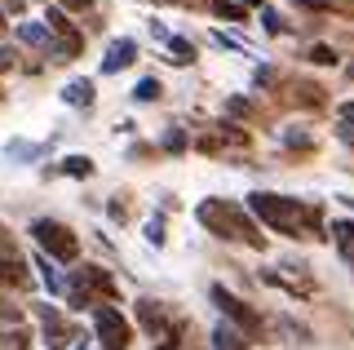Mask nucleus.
I'll return each mask as SVG.
<instances>
[{"mask_svg": "<svg viewBox=\"0 0 354 350\" xmlns=\"http://www.w3.org/2000/svg\"><path fill=\"white\" fill-rule=\"evenodd\" d=\"M248 209L279 235H324V209L319 204H301L297 195L257 191V195H248Z\"/></svg>", "mask_w": 354, "mask_h": 350, "instance_id": "obj_1", "label": "nucleus"}, {"mask_svg": "<svg viewBox=\"0 0 354 350\" xmlns=\"http://www.w3.org/2000/svg\"><path fill=\"white\" fill-rule=\"evenodd\" d=\"M195 217H199V226L213 231L217 239H243V244H252V248H266L261 231L248 222V213H243L239 204H230V200H204L195 209Z\"/></svg>", "mask_w": 354, "mask_h": 350, "instance_id": "obj_2", "label": "nucleus"}, {"mask_svg": "<svg viewBox=\"0 0 354 350\" xmlns=\"http://www.w3.org/2000/svg\"><path fill=\"white\" fill-rule=\"evenodd\" d=\"M106 302H115V279L106 275L102 266H75V279L66 284V306L71 311H88V306H106Z\"/></svg>", "mask_w": 354, "mask_h": 350, "instance_id": "obj_3", "label": "nucleus"}, {"mask_svg": "<svg viewBox=\"0 0 354 350\" xmlns=\"http://www.w3.org/2000/svg\"><path fill=\"white\" fill-rule=\"evenodd\" d=\"M31 235L40 239L44 257H53V261H75V257H80V239H75V231H66L62 222L36 217V222H31Z\"/></svg>", "mask_w": 354, "mask_h": 350, "instance_id": "obj_4", "label": "nucleus"}, {"mask_svg": "<svg viewBox=\"0 0 354 350\" xmlns=\"http://www.w3.org/2000/svg\"><path fill=\"white\" fill-rule=\"evenodd\" d=\"M44 27L53 31V53H58L62 62L80 58V49H84V31L75 27L71 18L62 14V9H49V14H44Z\"/></svg>", "mask_w": 354, "mask_h": 350, "instance_id": "obj_5", "label": "nucleus"}, {"mask_svg": "<svg viewBox=\"0 0 354 350\" xmlns=\"http://www.w3.org/2000/svg\"><path fill=\"white\" fill-rule=\"evenodd\" d=\"M93 333H97V342H102V350H129V320L120 315V306H97Z\"/></svg>", "mask_w": 354, "mask_h": 350, "instance_id": "obj_6", "label": "nucleus"}, {"mask_svg": "<svg viewBox=\"0 0 354 350\" xmlns=\"http://www.w3.org/2000/svg\"><path fill=\"white\" fill-rule=\"evenodd\" d=\"M0 284H14V288H27L31 275H27V261L18 257V244L14 235L0 226Z\"/></svg>", "mask_w": 354, "mask_h": 350, "instance_id": "obj_7", "label": "nucleus"}, {"mask_svg": "<svg viewBox=\"0 0 354 350\" xmlns=\"http://www.w3.org/2000/svg\"><path fill=\"white\" fill-rule=\"evenodd\" d=\"M213 302L221 306V315H230V324H239L243 333H257L261 328V315L252 306H243L235 293H226V284H213Z\"/></svg>", "mask_w": 354, "mask_h": 350, "instance_id": "obj_8", "label": "nucleus"}, {"mask_svg": "<svg viewBox=\"0 0 354 350\" xmlns=\"http://www.w3.org/2000/svg\"><path fill=\"white\" fill-rule=\"evenodd\" d=\"M40 324H44V346H49V350H62V346H71L75 337H80L58 311H53V306H40Z\"/></svg>", "mask_w": 354, "mask_h": 350, "instance_id": "obj_9", "label": "nucleus"}, {"mask_svg": "<svg viewBox=\"0 0 354 350\" xmlns=\"http://www.w3.org/2000/svg\"><path fill=\"white\" fill-rule=\"evenodd\" d=\"M133 58H138V45H133L129 36L111 40V49H106V58H102V75H115V71L133 67Z\"/></svg>", "mask_w": 354, "mask_h": 350, "instance_id": "obj_10", "label": "nucleus"}, {"mask_svg": "<svg viewBox=\"0 0 354 350\" xmlns=\"http://www.w3.org/2000/svg\"><path fill=\"white\" fill-rule=\"evenodd\" d=\"M138 320H142V328H147L151 337H164V333L173 328L169 320H164V306H155V302H147V297L138 302Z\"/></svg>", "mask_w": 354, "mask_h": 350, "instance_id": "obj_11", "label": "nucleus"}, {"mask_svg": "<svg viewBox=\"0 0 354 350\" xmlns=\"http://www.w3.org/2000/svg\"><path fill=\"white\" fill-rule=\"evenodd\" d=\"M243 342H248V337H243L239 324H226V320H221L213 328V350H243Z\"/></svg>", "mask_w": 354, "mask_h": 350, "instance_id": "obj_12", "label": "nucleus"}, {"mask_svg": "<svg viewBox=\"0 0 354 350\" xmlns=\"http://www.w3.org/2000/svg\"><path fill=\"white\" fill-rule=\"evenodd\" d=\"M14 36H18V40H27V45H36V49H44V53H53V31H49V27H40V23H22Z\"/></svg>", "mask_w": 354, "mask_h": 350, "instance_id": "obj_13", "label": "nucleus"}, {"mask_svg": "<svg viewBox=\"0 0 354 350\" xmlns=\"http://www.w3.org/2000/svg\"><path fill=\"white\" fill-rule=\"evenodd\" d=\"M332 239H337L341 257L354 266V222H332Z\"/></svg>", "mask_w": 354, "mask_h": 350, "instance_id": "obj_14", "label": "nucleus"}, {"mask_svg": "<svg viewBox=\"0 0 354 350\" xmlns=\"http://www.w3.org/2000/svg\"><path fill=\"white\" fill-rule=\"evenodd\" d=\"M292 102H301V107H324L328 98L319 93V84H310V80H297V84H292Z\"/></svg>", "mask_w": 354, "mask_h": 350, "instance_id": "obj_15", "label": "nucleus"}, {"mask_svg": "<svg viewBox=\"0 0 354 350\" xmlns=\"http://www.w3.org/2000/svg\"><path fill=\"white\" fill-rule=\"evenodd\" d=\"M62 98H66L71 107H88V102H93V84H88V80H71V84L62 89Z\"/></svg>", "mask_w": 354, "mask_h": 350, "instance_id": "obj_16", "label": "nucleus"}, {"mask_svg": "<svg viewBox=\"0 0 354 350\" xmlns=\"http://www.w3.org/2000/svg\"><path fill=\"white\" fill-rule=\"evenodd\" d=\"M337 120H341V125H337V138L354 147V102H341L337 107Z\"/></svg>", "mask_w": 354, "mask_h": 350, "instance_id": "obj_17", "label": "nucleus"}, {"mask_svg": "<svg viewBox=\"0 0 354 350\" xmlns=\"http://www.w3.org/2000/svg\"><path fill=\"white\" fill-rule=\"evenodd\" d=\"M36 266H40V279L49 284V293H66L62 275H58V270H53V257H36Z\"/></svg>", "mask_w": 354, "mask_h": 350, "instance_id": "obj_18", "label": "nucleus"}, {"mask_svg": "<svg viewBox=\"0 0 354 350\" xmlns=\"http://www.w3.org/2000/svg\"><path fill=\"white\" fill-rule=\"evenodd\" d=\"M160 93H164L160 75H147V80H138V89H133V98H138V102H155Z\"/></svg>", "mask_w": 354, "mask_h": 350, "instance_id": "obj_19", "label": "nucleus"}, {"mask_svg": "<svg viewBox=\"0 0 354 350\" xmlns=\"http://www.w3.org/2000/svg\"><path fill=\"white\" fill-rule=\"evenodd\" d=\"M169 58H173V62H195V45H191L186 36H173V40H169Z\"/></svg>", "mask_w": 354, "mask_h": 350, "instance_id": "obj_20", "label": "nucleus"}, {"mask_svg": "<svg viewBox=\"0 0 354 350\" xmlns=\"http://www.w3.org/2000/svg\"><path fill=\"white\" fill-rule=\"evenodd\" d=\"M310 62H319V67H332V62H337V49H332V45H315V49H310Z\"/></svg>", "mask_w": 354, "mask_h": 350, "instance_id": "obj_21", "label": "nucleus"}, {"mask_svg": "<svg viewBox=\"0 0 354 350\" xmlns=\"http://www.w3.org/2000/svg\"><path fill=\"white\" fill-rule=\"evenodd\" d=\"M164 151H173V156L186 151V133H182V129H169V133H164Z\"/></svg>", "mask_w": 354, "mask_h": 350, "instance_id": "obj_22", "label": "nucleus"}, {"mask_svg": "<svg viewBox=\"0 0 354 350\" xmlns=\"http://www.w3.org/2000/svg\"><path fill=\"white\" fill-rule=\"evenodd\" d=\"M62 169L71 173V178H88V173H93V164H88V160H80V156H71V160L62 164Z\"/></svg>", "mask_w": 354, "mask_h": 350, "instance_id": "obj_23", "label": "nucleus"}, {"mask_svg": "<svg viewBox=\"0 0 354 350\" xmlns=\"http://www.w3.org/2000/svg\"><path fill=\"white\" fill-rule=\"evenodd\" d=\"M261 23H266V31H274V36H283V31H288V23L274 14V9H261Z\"/></svg>", "mask_w": 354, "mask_h": 350, "instance_id": "obj_24", "label": "nucleus"}, {"mask_svg": "<svg viewBox=\"0 0 354 350\" xmlns=\"http://www.w3.org/2000/svg\"><path fill=\"white\" fill-rule=\"evenodd\" d=\"M177 346H182V324H173L169 333L160 337V346H155V350H177Z\"/></svg>", "mask_w": 354, "mask_h": 350, "instance_id": "obj_25", "label": "nucleus"}, {"mask_svg": "<svg viewBox=\"0 0 354 350\" xmlns=\"http://www.w3.org/2000/svg\"><path fill=\"white\" fill-rule=\"evenodd\" d=\"M226 111H230V116H252V102H248V98H230Z\"/></svg>", "mask_w": 354, "mask_h": 350, "instance_id": "obj_26", "label": "nucleus"}, {"mask_svg": "<svg viewBox=\"0 0 354 350\" xmlns=\"http://www.w3.org/2000/svg\"><path fill=\"white\" fill-rule=\"evenodd\" d=\"M147 239H151V244H164V222H160V217L147 222Z\"/></svg>", "mask_w": 354, "mask_h": 350, "instance_id": "obj_27", "label": "nucleus"}, {"mask_svg": "<svg viewBox=\"0 0 354 350\" xmlns=\"http://www.w3.org/2000/svg\"><path fill=\"white\" fill-rule=\"evenodd\" d=\"M221 18H230V23H243V9H235V5H213Z\"/></svg>", "mask_w": 354, "mask_h": 350, "instance_id": "obj_28", "label": "nucleus"}, {"mask_svg": "<svg viewBox=\"0 0 354 350\" xmlns=\"http://www.w3.org/2000/svg\"><path fill=\"white\" fill-rule=\"evenodd\" d=\"M9 67H14V49L0 45V71H9Z\"/></svg>", "mask_w": 354, "mask_h": 350, "instance_id": "obj_29", "label": "nucleus"}, {"mask_svg": "<svg viewBox=\"0 0 354 350\" xmlns=\"http://www.w3.org/2000/svg\"><path fill=\"white\" fill-rule=\"evenodd\" d=\"M0 98H5V89H0Z\"/></svg>", "mask_w": 354, "mask_h": 350, "instance_id": "obj_30", "label": "nucleus"}, {"mask_svg": "<svg viewBox=\"0 0 354 350\" xmlns=\"http://www.w3.org/2000/svg\"><path fill=\"white\" fill-rule=\"evenodd\" d=\"M75 350H84V346H75Z\"/></svg>", "mask_w": 354, "mask_h": 350, "instance_id": "obj_31", "label": "nucleus"}]
</instances>
